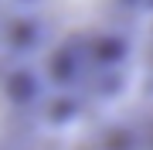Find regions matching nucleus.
<instances>
[{
  "label": "nucleus",
  "instance_id": "obj_4",
  "mask_svg": "<svg viewBox=\"0 0 153 150\" xmlns=\"http://www.w3.org/2000/svg\"><path fill=\"white\" fill-rule=\"evenodd\" d=\"M136 99L153 102V21H150V34H146V48H143V68H140Z\"/></svg>",
  "mask_w": 153,
  "mask_h": 150
},
{
  "label": "nucleus",
  "instance_id": "obj_5",
  "mask_svg": "<svg viewBox=\"0 0 153 150\" xmlns=\"http://www.w3.org/2000/svg\"><path fill=\"white\" fill-rule=\"evenodd\" d=\"M0 51H7V0H0Z\"/></svg>",
  "mask_w": 153,
  "mask_h": 150
},
{
  "label": "nucleus",
  "instance_id": "obj_3",
  "mask_svg": "<svg viewBox=\"0 0 153 150\" xmlns=\"http://www.w3.org/2000/svg\"><path fill=\"white\" fill-rule=\"evenodd\" d=\"M58 126L34 75L10 51H0V150H31Z\"/></svg>",
  "mask_w": 153,
  "mask_h": 150
},
{
  "label": "nucleus",
  "instance_id": "obj_2",
  "mask_svg": "<svg viewBox=\"0 0 153 150\" xmlns=\"http://www.w3.org/2000/svg\"><path fill=\"white\" fill-rule=\"evenodd\" d=\"M31 150H153V102L129 99L102 116L55 126Z\"/></svg>",
  "mask_w": 153,
  "mask_h": 150
},
{
  "label": "nucleus",
  "instance_id": "obj_1",
  "mask_svg": "<svg viewBox=\"0 0 153 150\" xmlns=\"http://www.w3.org/2000/svg\"><path fill=\"white\" fill-rule=\"evenodd\" d=\"M153 0H7V51L58 126L136 99Z\"/></svg>",
  "mask_w": 153,
  "mask_h": 150
}]
</instances>
